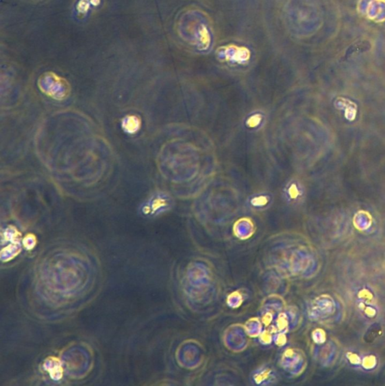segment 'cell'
I'll use <instances>...</instances> for the list:
<instances>
[{
  "mask_svg": "<svg viewBox=\"0 0 385 386\" xmlns=\"http://www.w3.org/2000/svg\"><path fill=\"white\" fill-rule=\"evenodd\" d=\"M43 367L49 372V376L54 381H59L63 377V367L60 359L56 357H49L43 363Z\"/></svg>",
  "mask_w": 385,
  "mask_h": 386,
  "instance_id": "obj_2",
  "label": "cell"
},
{
  "mask_svg": "<svg viewBox=\"0 0 385 386\" xmlns=\"http://www.w3.org/2000/svg\"><path fill=\"white\" fill-rule=\"evenodd\" d=\"M122 129L128 134H134L141 128V118L137 115H127L122 119Z\"/></svg>",
  "mask_w": 385,
  "mask_h": 386,
  "instance_id": "obj_3",
  "label": "cell"
},
{
  "mask_svg": "<svg viewBox=\"0 0 385 386\" xmlns=\"http://www.w3.org/2000/svg\"><path fill=\"white\" fill-rule=\"evenodd\" d=\"M22 251L21 242L9 243L1 249V260L8 262L14 259Z\"/></svg>",
  "mask_w": 385,
  "mask_h": 386,
  "instance_id": "obj_5",
  "label": "cell"
},
{
  "mask_svg": "<svg viewBox=\"0 0 385 386\" xmlns=\"http://www.w3.org/2000/svg\"><path fill=\"white\" fill-rule=\"evenodd\" d=\"M38 87L42 93L57 101L67 99L71 92L67 80L53 72L42 74L38 79Z\"/></svg>",
  "mask_w": 385,
  "mask_h": 386,
  "instance_id": "obj_1",
  "label": "cell"
},
{
  "mask_svg": "<svg viewBox=\"0 0 385 386\" xmlns=\"http://www.w3.org/2000/svg\"><path fill=\"white\" fill-rule=\"evenodd\" d=\"M23 245L26 250H33L36 245V237L33 234H28L24 238Z\"/></svg>",
  "mask_w": 385,
  "mask_h": 386,
  "instance_id": "obj_6",
  "label": "cell"
},
{
  "mask_svg": "<svg viewBox=\"0 0 385 386\" xmlns=\"http://www.w3.org/2000/svg\"><path fill=\"white\" fill-rule=\"evenodd\" d=\"M22 234L14 226H8L1 233V245L9 243L20 242Z\"/></svg>",
  "mask_w": 385,
  "mask_h": 386,
  "instance_id": "obj_4",
  "label": "cell"
}]
</instances>
